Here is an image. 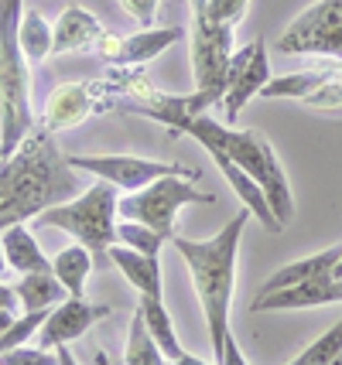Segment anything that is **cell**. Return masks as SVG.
I'll return each mask as SVG.
<instances>
[{"instance_id": "obj_3", "label": "cell", "mask_w": 342, "mask_h": 365, "mask_svg": "<svg viewBox=\"0 0 342 365\" xmlns=\"http://www.w3.org/2000/svg\"><path fill=\"white\" fill-rule=\"evenodd\" d=\"M24 0H0V147L11 158L34 130L31 72L17 41Z\"/></svg>"}, {"instance_id": "obj_15", "label": "cell", "mask_w": 342, "mask_h": 365, "mask_svg": "<svg viewBox=\"0 0 342 365\" xmlns=\"http://www.w3.org/2000/svg\"><path fill=\"white\" fill-rule=\"evenodd\" d=\"M51 31H55L51 55H79V51H93L96 48V41L103 38V24L96 21V14H89L79 4H72V7H66L59 14Z\"/></svg>"}, {"instance_id": "obj_36", "label": "cell", "mask_w": 342, "mask_h": 365, "mask_svg": "<svg viewBox=\"0 0 342 365\" xmlns=\"http://www.w3.org/2000/svg\"><path fill=\"white\" fill-rule=\"evenodd\" d=\"M332 365H342V355H339V359H336V362H332Z\"/></svg>"}, {"instance_id": "obj_11", "label": "cell", "mask_w": 342, "mask_h": 365, "mask_svg": "<svg viewBox=\"0 0 342 365\" xmlns=\"http://www.w3.org/2000/svg\"><path fill=\"white\" fill-rule=\"evenodd\" d=\"M261 99H294L315 110H339L342 106V62H328L305 68V72H288V76H271V82L261 89Z\"/></svg>"}, {"instance_id": "obj_22", "label": "cell", "mask_w": 342, "mask_h": 365, "mask_svg": "<svg viewBox=\"0 0 342 365\" xmlns=\"http://www.w3.org/2000/svg\"><path fill=\"white\" fill-rule=\"evenodd\" d=\"M124 365H168L161 345H158V341L151 338V331H147L141 311H134V318H131V334H127Z\"/></svg>"}, {"instance_id": "obj_29", "label": "cell", "mask_w": 342, "mask_h": 365, "mask_svg": "<svg viewBox=\"0 0 342 365\" xmlns=\"http://www.w3.org/2000/svg\"><path fill=\"white\" fill-rule=\"evenodd\" d=\"M219 365H250L246 362V355H243V349L236 345V338L229 334L226 338V345H223V351H219V359H216Z\"/></svg>"}, {"instance_id": "obj_31", "label": "cell", "mask_w": 342, "mask_h": 365, "mask_svg": "<svg viewBox=\"0 0 342 365\" xmlns=\"http://www.w3.org/2000/svg\"><path fill=\"white\" fill-rule=\"evenodd\" d=\"M55 355H59V365H79V362H76V355H72V349H69V345H59V349H55Z\"/></svg>"}, {"instance_id": "obj_14", "label": "cell", "mask_w": 342, "mask_h": 365, "mask_svg": "<svg viewBox=\"0 0 342 365\" xmlns=\"http://www.w3.org/2000/svg\"><path fill=\"white\" fill-rule=\"evenodd\" d=\"M342 301V277H336V270L326 277H315L308 284L284 287L274 290L267 297H253L250 311L253 314H267V311H308V307H326V304Z\"/></svg>"}, {"instance_id": "obj_30", "label": "cell", "mask_w": 342, "mask_h": 365, "mask_svg": "<svg viewBox=\"0 0 342 365\" xmlns=\"http://www.w3.org/2000/svg\"><path fill=\"white\" fill-rule=\"evenodd\" d=\"M168 365H219V362H209V359H198V355H181V359H175V362H168Z\"/></svg>"}, {"instance_id": "obj_2", "label": "cell", "mask_w": 342, "mask_h": 365, "mask_svg": "<svg viewBox=\"0 0 342 365\" xmlns=\"http://www.w3.org/2000/svg\"><path fill=\"white\" fill-rule=\"evenodd\" d=\"M250 212H236L216 236L209 239H188L175 232L171 246L175 253L185 259L196 297L206 314V328H209V349L219 359V351L226 345L229 331V307H233V290H236V256H240V242H243Z\"/></svg>"}, {"instance_id": "obj_4", "label": "cell", "mask_w": 342, "mask_h": 365, "mask_svg": "<svg viewBox=\"0 0 342 365\" xmlns=\"http://www.w3.org/2000/svg\"><path fill=\"white\" fill-rule=\"evenodd\" d=\"M116 202H120V188L96 178L89 188H82L79 198H66L59 205L41 208L31 222L38 229H62L72 239H79L89 253L99 256L116 242Z\"/></svg>"}, {"instance_id": "obj_25", "label": "cell", "mask_w": 342, "mask_h": 365, "mask_svg": "<svg viewBox=\"0 0 342 365\" xmlns=\"http://www.w3.org/2000/svg\"><path fill=\"white\" fill-rule=\"evenodd\" d=\"M116 242L120 246H127V250H134V253H144V256H161L164 242L168 239H161L154 229H147V225L141 222H116Z\"/></svg>"}, {"instance_id": "obj_28", "label": "cell", "mask_w": 342, "mask_h": 365, "mask_svg": "<svg viewBox=\"0 0 342 365\" xmlns=\"http://www.w3.org/2000/svg\"><path fill=\"white\" fill-rule=\"evenodd\" d=\"M120 7H124L141 28H154V17L161 11V0H120Z\"/></svg>"}, {"instance_id": "obj_12", "label": "cell", "mask_w": 342, "mask_h": 365, "mask_svg": "<svg viewBox=\"0 0 342 365\" xmlns=\"http://www.w3.org/2000/svg\"><path fill=\"white\" fill-rule=\"evenodd\" d=\"M271 82V62H267V45L263 38L243 45L240 51H233L226 68V89H223V99L219 106L226 110L229 123L236 127V116L243 110L253 96H261V89Z\"/></svg>"}, {"instance_id": "obj_27", "label": "cell", "mask_w": 342, "mask_h": 365, "mask_svg": "<svg viewBox=\"0 0 342 365\" xmlns=\"http://www.w3.org/2000/svg\"><path fill=\"white\" fill-rule=\"evenodd\" d=\"M0 365H59L55 349H41V345H17V349L0 351Z\"/></svg>"}, {"instance_id": "obj_21", "label": "cell", "mask_w": 342, "mask_h": 365, "mask_svg": "<svg viewBox=\"0 0 342 365\" xmlns=\"http://www.w3.org/2000/svg\"><path fill=\"white\" fill-rule=\"evenodd\" d=\"M17 41L21 51L31 65H41L45 58H51V45H55V31L51 24L41 17V11H24L21 14V28H17Z\"/></svg>"}, {"instance_id": "obj_19", "label": "cell", "mask_w": 342, "mask_h": 365, "mask_svg": "<svg viewBox=\"0 0 342 365\" xmlns=\"http://www.w3.org/2000/svg\"><path fill=\"white\" fill-rule=\"evenodd\" d=\"M17 304L24 311H51L55 304H62L69 297V290L62 287V280L51 270L45 273H21V280L14 284Z\"/></svg>"}, {"instance_id": "obj_7", "label": "cell", "mask_w": 342, "mask_h": 365, "mask_svg": "<svg viewBox=\"0 0 342 365\" xmlns=\"http://www.w3.org/2000/svg\"><path fill=\"white\" fill-rule=\"evenodd\" d=\"M281 55H318L342 62V0H315L277 38Z\"/></svg>"}, {"instance_id": "obj_23", "label": "cell", "mask_w": 342, "mask_h": 365, "mask_svg": "<svg viewBox=\"0 0 342 365\" xmlns=\"http://www.w3.org/2000/svg\"><path fill=\"white\" fill-rule=\"evenodd\" d=\"M188 4H192V17H206L212 24H223L233 31L250 11V0H188Z\"/></svg>"}, {"instance_id": "obj_6", "label": "cell", "mask_w": 342, "mask_h": 365, "mask_svg": "<svg viewBox=\"0 0 342 365\" xmlns=\"http://www.w3.org/2000/svg\"><path fill=\"white\" fill-rule=\"evenodd\" d=\"M216 137H219L223 147L233 154V160L261 185L263 198H267V205H271L277 222L281 225L291 222L294 219L291 185H288V175H284V168H281L271 140H267L263 133H257V130H236V127L219 123V120H216Z\"/></svg>"}, {"instance_id": "obj_1", "label": "cell", "mask_w": 342, "mask_h": 365, "mask_svg": "<svg viewBox=\"0 0 342 365\" xmlns=\"http://www.w3.org/2000/svg\"><path fill=\"white\" fill-rule=\"evenodd\" d=\"M72 191H79V171L69 168L55 133L31 130L11 158L0 160V232L66 202Z\"/></svg>"}, {"instance_id": "obj_18", "label": "cell", "mask_w": 342, "mask_h": 365, "mask_svg": "<svg viewBox=\"0 0 342 365\" xmlns=\"http://www.w3.org/2000/svg\"><path fill=\"white\" fill-rule=\"evenodd\" d=\"M0 246H4V256H7V267L14 273H45L51 270V259L41 253L34 232L28 229V222L7 225L0 232Z\"/></svg>"}, {"instance_id": "obj_20", "label": "cell", "mask_w": 342, "mask_h": 365, "mask_svg": "<svg viewBox=\"0 0 342 365\" xmlns=\"http://www.w3.org/2000/svg\"><path fill=\"white\" fill-rule=\"evenodd\" d=\"M51 273L62 280L69 297H86V284H89V273H93V253L82 242L79 246H66L51 259Z\"/></svg>"}, {"instance_id": "obj_16", "label": "cell", "mask_w": 342, "mask_h": 365, "mask_svg": "<svg viewBox=\"0 0 342 365\" xmlns=\"http://www.w3.org/2000/svg\"><path fill=\"white\" fill-rule=\"evenodd\" d=\"M185 38V28H144L137 34L120 38V51L114 55L116 68H141V65L154 62L158 55H164L171 45H178Z\"/></svg>"}, {"instance_id": "obj_5", "label": "cell", "mask_w": 342, "mask_h": 365, "mask_svg": "<svg viewBox=\"0 0 342 365\" xmlns=\"http://www.w3.org/2000/svg\"><path fill=\"white\" fill-rule=\"evenodd\" d=\"M216 195L212 191H198L192 185V178L185 175H168L158 178L144 188L127 191L120 195L116 202V215L120 219H131V222H141L147 229H154L161 239H175V219L185 205H212Z\"/></svg>"}, {"instance_id": "obj_34", "label": "cell", "mask_w": 342, "mask_h": 365, "mask_svg": "<svg viewBox=\"0 0 342 365\" xmlns=\"http://www.w3.org/2000/svg\"><path fill=\"white\" fill-rule=\"evenodd\" d=\"M11 270V267H7V256H4V246H0V280H4V273Z\"/></svg>"}, {"instance_id": "obj_32", "label": "cell", "mask_w": 342, "mask_h": 365, "mask_svg": "<svg viewBox=\"0 0 342 365\" xmlns=\"http://www.w3.org/2000/svg\"><path fill=\"white\" fill-rule=\"evenodd\" d=\"M11 324H14V311H11V307H0V334L7 331Z\"/></svg>"}, {"instance_id": "obj_24", "label": "cell", "mask_w": 342, "mask_h": 365, "mask_svg": "<svg viewBox=\"0 0 342 365\" xmlns=\"http://www.w3.org/2000/svg\"><path fill=\"white\" fill-rule=\"evenodd\" d=\"M339 355H342V318L336 321L326 334H318L291 365H332Z\"/></svg>"}, {"instance_id": "obj_13", "label": "cell", "mask_w": 342, "mask_h": 365, "mask_svg": "<svg viewBox=\"0 0 342 365\" xmlns=\"http://www.w3.org/2000/svg\"><path fill=\"white\" fill-rule=\"evenodd\" d=\"M114 314L110 304H89L86 297H66L49 311V318L41 324V331L34 334V345L41 349H59V345H72L79 341L89 328H96L99 321Z\"/></svg>"}, {"instance_id": "obj_17", "label": "cell", "mask_w": 342, "mask_h": 365, "mask_svg": "<svg viewBox=\"0 0 342 365\" xmlns=\"http://www.w3.org/2000/svg\"><path fill=\"white\" fill-rule=\"evenodd\" d=\"M339 259H342V242L339 246H328V250H322V253L301 256V259H294V263H288V267H281V270L271 273L257 297H267V294L284 290V287L308 284V280H315V277H326V273L336 270V263H339Z\"/></svg>"}, {"instance_id": "obj_33", "label": "cell", "mask_w": 342, "mask_h": 365, "mask_svg": "<svg viewBox=\"0 0 342 365\" xmlns=\"http://www.w3.org/2000/svg\"><path fill=\"white\" fill-rule=\"evenodd\" d=\"M93 359H96V365H114V362H110V355H106V351H103V349H96V351H93Z\"/></svg>"}, {"instance_id": "obj_8", "label": "cell", "mask_w": 342, "mask_h": 365, "mask_svg": "<svg viewBox=\"0 0 342 365\" xmlns=\"http://www.w3.org/2000/svg\"><path fill=\"white\" fill-rule=\"evenodd\" d=\"M178 133H185V137H196V140L206 147V154L216 160V168L223 171L226 185L236 191V198L243 202L246 212L261 219V225L267 229V232H281V229H284V225L274 219V212H271V205H267V198H263L261 185H257V181H253V178L246 175L243 168H240V164L233 160V154H229L226 147H223V140L216 137V120H212L209 113H202V116H192V120H185V123L178 127Z\"/></svg>"}, {"instance_id": "obj_9", "label": "cell", "mask_w": 342, "mask_h": 365, "mask_svg": "<svg viewBox=\"0 0 342 365\" xmlns=\"http://www.w3.org/2000/svg\"><path fill=\"white\" fill-rule=\"evenodd\" d=\"M69 168H76L79 175H93L99 181H110L120 191H137L168 175H185L198 181L196 168L185 164H171V160H151V158H134V154H66Z\"/></svg>"}, {"instance_id": "obj_10", "label": "cell", "mask_w": 342, "mask_h": 365, "mask_svg": "<svg viewBox=\"0 0 342 365\" xmlns=\"http://www.w3.org/2000/svg\"><path fill=\"white\" fill-rule=\"evenodd\" d=\"M114 82L110 79H82V82H59L45 99L41 110V130L49 133H66V130L82 127L93 113H106L114 103Z\"/></svg>"}, {"instance_id": "obj_26", "label": "cell", "mask_w": 342, "mask_h": 365, "mask_svg": "<svg viewBox=\"0 0 342 365\" xmlns=\"http://www.w3.org/2000/svg\"><path fill=\"white\" fill-rule=\"evenodd\" d=\"M45 318H49V311H24L21 318H14V324L0 334V351L17 349V345H28V341H34V334L41 331Z\"/></svg>"}, {"instance_id": "obj_35", "label": "cell", "mask_w": 342, "mask_h": 365, "mask_svg": "<svg viewBox=\"0 0 342 365\" xmlns=\"http://www.w3.org/2000/svg\"><path fill=\"white\" fill-rule=\"evenodd\" d=\"M336 277H342V259H339V263H336Z\"/></svg>"}]
</instances>
